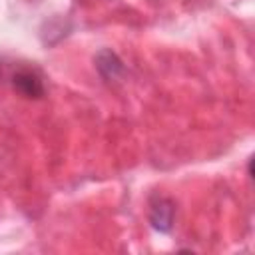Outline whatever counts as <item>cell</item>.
Listing matches in <instances>:
<instances>
[{
    "instance_id": "1",
    "label": "cell",
    "mask_w": 255,
    "mask_h": 255,
    "mask_svg": "<svg viewBox=\"0 0 255 255\" xmlns=\"http://www.w3.org/2000/svg\"><path fill=\"white\" fill-rule=\"evenodd\" d=\"M12 88L28 98V100H38L44 96V82L38 70L34 68H18L12 74Z\"/></svg>"
},
{
    "instance_id": "2",
    "label": "cell",
    "mask_w": 255,
    "mask_h": 255,
    "mask_svg": "<svg viewBox=\"0 0 255 255\" xmlns=\"http://www.w3.org/2000/svg\"><path fill=\"white\" fill-rule=\"evenodd\" d=\"M173 217H175V205L169 197H161V195L151 197L149 223L153 229H157L161 233H169L173 227Z\"/></svg>"
},
{
    "instance_id": "3",
    "label": "cell",
    "mask_w": 255,
    "mask_h": 255,
    "mask_svg": "<svg viewBox=\"0 0 255 255\" xmlns=\"http://www.w3.org/2000/svg\"><path fill=\"white\" fill-rule=\"evenodd\" d=\"M96 66H98V70L102 72V76L104 78H118L122 72H124V66H122V60L114 54V52H110V50H102L100 54H98V58H96Z\"/></svg>"
}]
</instances>
